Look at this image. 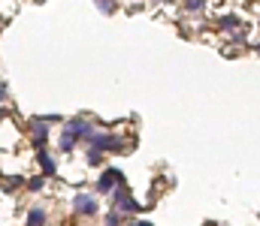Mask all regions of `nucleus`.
<instances>
[{
    "mask_svg": "<svg viewBox=\"0 0 260 226\" xmlns=\"http://www.w3.org/2000/svg\"><path fill=\"white\" fill-rule=\"evenodd\" d=\"M85 163H88V166H94V169H100V166L106 163V154H100V151L88 148V151H85Z\"/></svg>",
    "mask_w": 260,
    "mask_h": 226,
    "instance_id": "11",
    "label": "nucleus"
},
{
    "mask_svg": "<svg viewBox=\"0 0 260 226\" xmlns=\"http://www.w3.org/2000/svg\"><path fill=\"white\" fill-rule=\"evenodd\" d=\"M254 52H260V43H257V46H254Z\"/></svg>",
    "mask_w": 260,
    "mask_h": 226,
    "instance_id": "22",
    "label": "nucleus"
},
{
    "mask_svg": "<svg viewBox=\"0 0 260 226\" xmlns=\"http://www.w3.org/2000/svg\"><path fill=\"white\" fill-rule=\"evenodd\" d=\"M6 115H9V112H6V109H0V121H3V118H6Z\"/></svg>",
    "mask_w": 260,
    "mask_h": 226,
    "instance_id": "20",
    "label": "nucleus"
},
{
    "mask_svg": "<svg viewBox=\"0 0 260 226\" xmlns=\"http://www.w3.org/2000/svg\"><path fill=\"white\" fill-rule=\"evenodd\" d=\"M218 27L224 30V33H239V30H245V18L242 15H236V12H227V15H221L218 18Z\"/></svg>",
    "mask_w": 260,
    "mask_h": 226,
    "instance_id": "7",
    "label": "nucleus"
},
{
    "mask_svg": "<svg viewBox=\"0 0 260 226\" xmlns=\"http://www.w3.org/2000/svg\"><path fill=\"white\" fill-rule=\"evenodd\" d=\"M103 226H124V214H121L118 208L106 211V214H103Z\"/></svg>",
    "mask_w": 260,
    "mask_h": 226,
    "instance_id": "12",
    "label": "nucleus"
},
{
    "mask_svg": "<svg viewBox=\"0 0 260 226\" xmlns=\"http://www.w3.org/2000/svg\"><path fill=\"white\" fill-rule=\"evenodd\" d=\"M94 6H97L103 15H112V12L118 9V3H115V0H94Z\"/></svg>",
    "mask_w": 260,
    "mask_h": 226,
    "instance_id": "13",
    "label": "nucleus"
},
{
    "mask_svg": "<svg viewBox=\"0 0 260 226\" xmlns=\"http://www.w3.org/2000/svg\"><path fill=\"white\" fill-rule=\"evenodd\" d=\"M64 130H70V133L76 136L79 142H88V139L97 133V130H94V124H91V121H85V118H73V121H67V127H64Z\"/></svg>",
    "mask_w": 260,
    "mask_h": 226,
    "instance_id": "6",
    "label": "nucleus"
},
{
    "mask_svg": "<svg viewBox=\"0 0 260 226\" xmlns=\"http://www.w3.org/2000/svg\"><path fill=\"white\" fill-rule=\"evenodd\" d=\"M76 145H79V139L73 136L70 130L61 133V139H58V151H61V154H73V151H76Z\"/></svg>",
    "mask_w": 260,
    "mask_h": 226,
    "instance_id": "9",
    "label": "nucleus"
},
{
    "mask_svg": "<svg viewBox=\"0 0 260 226\" xmlns=\"http://www.w3.org/2000/svg\"><path fill=\"white\" fill-rule=\"evenodd\" d=\"M27 127H30V142H33V148H36V151H46V145H49V124H43L40 118H30Z\"/></svg>",
    "mask_w": 260,
    "mask_h": 226,
    "instance_id": "5",
    "label": "nucleus"
},
{
    "mask_svg": "<svg viewBox=\"0 0 260 226\" xmlns=\"http://www.w3.org/2000/svg\"><path fill=\"white\" fill-rule=\"evenodd\" d=\"M85 145L94 148V151H100V154H124V151L130 148V145L124 142V136H118V133H103V130H97Z\"/></svg>",
    "mask_w": 260,
    "mask_h": 226,
    "instance_id": "1",
    "label": "nucleus"
},
{
    "mask_svg": "<svg viewBox=\"0 0 260 226\" xmlns=\"http://www.w3.org/2000/svg\"><path fill=\"white\" fill-rule=\"evenodd\" d=\"M73 211H76L79 217H94V214H100L97 196H94V193H76V196H73Z\"/></svg>",
    "mask_w": 260,
    "mask_h": 226,
    "instance_id": "4",
    "label": "nucleus"
},
{
    "mask_svg": "<svg viewBox=\"0 0 260 226\" xmlns=\"http://www.w3.org/2000/svg\"><path fill=\"white\" fill-rule=\"evenodd\" d=\"M158 3H173V0H158Z\"/></svg>",
    "mask_w": 260,
    "mask_h": 226,
    "instance_id": "21",
    "label": "nucleus"
},
{
    "mask_svg": "<svg viewBox=\"0 0 260 226\" xmlns=\"http://www.w3.org/2000/svg\"><path fill=\"white\" fill-rule=\"evenodd\" d=\"M36 118H40L43 124H58L61 121V115H36Z\"/></svg>",
    "mask_w": 260,
    "mask_h": 226,
    "instance_id": "17",
    "label": "nucleus"
},
{
    "mask_svg": "<svg viewBox=\"0 0 260 226\" xmlns=\"http://www.w3.org/2000/svg\"><path fill=\"white\" fill-rule=\"evenodd\" d=\"M27 226H46V208H30L27 211Z\"/></svg>",
    "mask_w": 260,
    "mask_h": 226,
    "instance_id": "10",
    "label": "nucleus"
},
{
    "mask_svg": "<svg viewBox=\"0 0 260 226\" xmlns=\"http://www.w3.org/2000/svg\"><path fill=\"white\" fill-rule=\"evenodd\" d=\"M6 94H9V88H6V82L0 85V100H6Z\"/></svg>",
    "mask_w": 260,
    "mask_h": 226,
    "instance_id": "19",
    "label": "nucleus"
},
{
    "mask_svg": "<svg viewBox=\"0 0 260 226\" xmlns=\"http://www.w3.org/2000/svg\"><path fill=\"white\" fill-rule=\"evenodd\" d=\"M43 184H46V175H33V178H27L24 187H27L30 193H40V190H43Z\"/></svg>",
    "mask_w": 260,
    "mask_h": 226,
    "instance_id": "14",
    "label": "nucleus"
},
{
    "mask_svg": "<svg viewBox=\"0 0 260 226\" xmlns=\"http://www.w3.org/2000/svg\"><path fill=\"white\" fill-rule=\"evenodd\" d=\"M36 163H40V169H43L46 178H55L58 175V160L49 154V151H36Z\"/></svg>",
    "mask_w": 260,
    "mask_h": 226,
    "instance_id": "8",
    "label": "nucleus"
},
{
    "mask_svg": "<svg viewBox=\"0 0 260 226\" xmlns=\"http://www.w3.org/2000/svg\"><path fill=\"white\" fill-rule=\"evenodd\" d=\"M18 184H27L24 178H3V181H0V187H3V190L6 193H12V190H18Z\"/></svg>",
    "mask_w": 260,
    "mask_h": 226,
    "instance_id": "15",
    "label": "nucleus"
},
{
    "mask_svg": "<svg viewBox=\"0 0 260 226\" xmlns=\"http://www.w3.org/2000/svg\"><path fill=\"white\" fill-rule=\"evenodd\" d=\"M127 178H124V172L121 169H115V166H106L103 172H100V178H97V184H94V190L100 193V196H112L118 187L124 184Z\"/></svg>",
    "mask_w": 260,
    "mask_h": 226,
    "instance_id": "2",
    "label": "nucleus"
},
{
    "mask_svg": "<svg viewBox=\"0 0 260 226\" xmlns=\"http://www.w3.org/2000/svg\"><path fill=\"white\" fill-rule=\"evenodd\" d=\"M112 202H115V208H118L121 214H142V211H145V208H142V205H139V202L130 196V187H127V181H124V184L118 187V190L112 193Z\"/></svg>",
    "mask_w": 260,
    "mask_h": 226,
    "instance_id": "3",
    "label": "nucleus"
},
{
    "mask_svg": "<svg viewBox=\"0 0 260 226\" xmlns=\"http://www.w3.org/2000/svg\"><path fill=\"white\" fill-rule=\"evenodd\" d=\"M127 226H155L152 220H133V223H127Z\"/></svg>",
    "mask_w": 260,
    "mask_h": 226,
    "instance_id": "18",
    "label": "nucleus"
},
{
    "mask_svg": "<svg viewBox=\"0 0 260 226\" xmlns=\"http://www.w3.org/2000/svg\"><path fill=\"white\" fill-rule=\"evenodd\" d=\"M184 9H188L191 15H194V12H203V9H206V0H184Z\"/></svg>",
    "mask_w": 260,
    "mask_h": 226,
    "instance_id": "16",
    "label": "nucleus"
}]
</instances>
